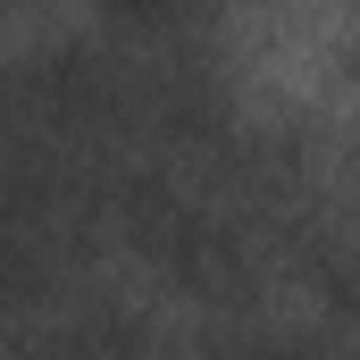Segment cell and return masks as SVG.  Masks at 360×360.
<instances>
[{"label":"cell","instance_id":"6da1fadb","mask_svg":"<svg viewBox=\"0 0 360 360\" xmlns=\"http://www.w3.org/2000/svg\"><path fill=\"white\" fill-rule=\"evenodd\" d=\"M51 243L25 235V226H0V319H25L42 293H51Z\"/></svg>","mask_w":360,"mask_h":360}]
</instances>
